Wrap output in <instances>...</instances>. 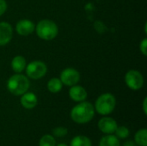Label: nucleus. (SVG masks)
Masks as SVG:
<instances>
[{"instance_id":"7","label":"nucleus","mask_w":147,"mask_h":146,"mask_svg":"<svg viewBox=\"0 0 147 146\" xmlns=\"http://www.w3.org/2000/svg\"><path fill=\"white\" fill-rule=\"evenodd\" d=\"M60 81L66 86H73L80 80V73L74 68H65L60 73Z\"/></svg>"},{"instance_id":"25","label":"nucleus","mask_w":147,"mask_h":146,"mask_svg":"<svg viewBox=\"0 0 147 146\" xmlns=\"http://www.w3.org/2000/svg\"><path fill=\"white\" fill-rule=\"evenodd\" d=\"M56 146H68L67 145H65V144H59L58 145Z\"/></svg>"},{"instance_id":"13","label":"nucleus","mask_w":147,"mask_h":146,"mask_svg":"<svg viewBox=\"0 0 147 146\" xmlns=\"http://www.w3.org/2000/svg\"><path fill=\"white\" fill-rule=\"evenodd\" d=\"M11 68L14 72L22 73L26 68V59L21 55L14 57L11 61Z\"/></svg>"},{"instance_id":"6","label":"nucleus","mask_w":147,"mask_h":146,"mask_svg":"<svg viewBox=\"0 0 147 146\" xmlns=\"http://www.w3.org/2000/svg\"><path fill=\"white\" fill-rule=\"evenodd\" d=\"M125 83L130 89L139 90L144 85V77L139 71L130 70L125 75Z\"/></svg>"},{"instance_id":"22","label":"nucleus","mask_w":147,"mask_h":146,"mask_svg":"<svg viewBox=\"0 0 147 146\" xmlns=\"http://www.w3.org/2000/svg\"><path fill=\"white\" fill-rule=\"evenodd\" d=\"M7 9V3L5 0H0V16L5 13Z\"/></svg>"},{"instance_id":"18","label":"nucleus","mask_w":147,"mask_h":146,"mask_svg":"<svg viewBox=\"0 0 147 146\" xmlns=\"http://www.w3.org/2000/svg\"><path fill=\"white\" fill-rule=\"evenodd\" d=\"M39 146H56V140L53 135L46 134L40 138Z\"/></svg>"},{"instance_id":"1","label":"nucleus","mask_w":147,"mask_h":146,"mask_svg":"<svg viewBox=\"0 0 147 146\" xmlns=\"http://www.w3.org/2000/svg\"><path fill=\"white\" fill-rule=\"evenodd\" d=\"M95 115L94 106L89 102H81L71 111V120L78 124H86L90 122Z\"/></svg>"},{"instance_id":"2","label":"nucleus","mask_w":147,"mask_h":146,"mask_svg":"<svg viewBox=\"0 0 147 146\" xmlns=\"http://www.w3.org/2000/svg\"><path fill=\"white\" fill-rule=\"evenodd\" d=\"M29 86L30 83L28 77L21 73H16L7 81V89L14 96L23 95L28 90Z\"/></svg>"},{"instance_id":"9","label":"nucleus","mask_w":147,"mask_h":146,"mask_svg":"<svg viewBox=\"0 0 147 146\" xmlns=\"http://www.w3.org/2000/svg\"><path fill=\"white\" fill-rule=\"evenodd\" d=\"M35 29V25L34 22L28 19H22L18 21L16 24V30L19 35L28 36L32 34Z\"/></svg>"},{"instance_id":"4","label":"nucleus","mask_w":147,"mask_h":146,"mask_svg":"<svg viewBox=\"0 0 147 146\" xmlns=\"http://www.w3.org/2000/svg\"><path fill=\"white\" fill-rule=\"evenodd\" d=\"M115 97L110 93H104L101 95L95 102V111L102 116L110 114L115 108Z\"/></svg>"},{"instance_id":"23","label":"nucleus","mask_w":147,"mask_h":146,"mask_svg":"<svg viewBox=\"0 0 147 146\" xmlns=\"http://www.w3.org/2000/svg\"><path fill=\"white\" fill-rule=\"evenodd\" d=\"M146 102H147V98L146 97L143 101V111H144V114H147V108H146Z\"/></svg>"},{"instance_id":"16","label":"nucleus","mask_w":147,"mask_h":146,"mask_svg":"<svg viewBox=\"0 0 147 146\" xmlns=\"http://www.w3.org/2000/svg\"><path fill=\"white\" fill-rule=\"evenodd\" d=\"M63 83L59 78L53 77L47 83V89L51 93H58L62 89Z\"/></svg>"},{"instance_id":"21","label":"nucleus","mask_w":147,"mask_h":146,"mask_svg":"<svg viewBox=\"0 0 147 146\" xmlns=\"http://www.w3.org/2000/svg\"><path fill=\"white\" fill-rule=\"evenodd\" d=\"M140 52H142V54L144 56H146L147 55V39L145 38L144 40H142V41L140 42Z\"/></svg>"},{"instance_id":"10","label":"nucleus","mask_w":147,"mask_h":146,"mask_svg":"<svg viewBox=\"0 0 147 146\" xmlns=\"http://www.w3.org/2000/svg\"><path fill=\"white\" fill-rule=\"evenodd\" d=\"M87 91L86 89L80 86V85H73V86H71V89H69V96L70 98L76 102H84L86 100L87 98Z\"/></svg>"},{"instance_id":"20","label":"nucleus","mask_w":147,"mask_h":146,"mask_svg":"<svg viewBox=\"0 0 147 146\" xmlns=\"http://www.w3.org/2000/svg\"><path fill=\"white\" fill-rule=\"evenodd\" d=\"M68 133V130L67 128L65 127H63V126H59V127H55L53 130V135L55 136V137H58V138H62V137H65L66 136Z\"/></svg>"},{"instance_id":"3","label":"nucleus","mask_w":147,"mask_h":146,"mask_svg":"<svg viewBox=\"0 0 147 146\" xmlns=\"http://www.w3.org/2000/svg\"><path fill=\"white\" fill-rule=\"evenodd\" d=\"M34 30L36 31L38 37L45 40H53L59 33L57 24L53 21L48 19L40 20L37 23Z\"/></svg>"},{"instance_id":"17","label":"nucleus","mask_w":147,"mask_h":146,"mask_svg":"<svg viewBox=\"0 0 147 146\" xmlns=\"http://www.w3.org/2000/svg\"><path fill=\"white\" fill-rule=\"evenodd\" d=\"M134 142L139 146H147V130L146 128L140 129L135 133Z\"/></svg>"},{"instance_id":"12","label":"nucleus","mask_w":147,"mask_h":146,"mask_svg":"<svg viewBox=\"0 0 147 146\" xmlns=\"http://www.w3.org/2000/svg\"><path fill=\"white\" fill-rule=\"evenodd\" d=\"M21 105L26 108V109H33L37 106L38 99L35 94L33 92H26L23 95H22L21 100H20Z\"/></svg>"},{"instance_id":"14","label":"nucleus","mask_w":147,"mask_h":146,"mask_svg":"<svg viewBox=\"0 0 147 146\" xmlns=\"http://www.w3.org/2000/svg\"><path fill=\"white\" fill-rule=\"evenodd\" d=\"M98 146H121V144L115 135L107 134L101 139Z\"/></svg>"},{"instance_id":"24","label":"nucleus","mask_w":147,"mask_h":146,"mask_svg":"<svg viewBox=\"0 0 147 146\" xmlns=\"http://www.w3.org/2000/svg\"><path fill=\"white\" fill-rule=\"evenodd\" d=\"M123 146H139L135 142H133V141H131V140H129V141H127V142H126L125 144H124V145Z\"/></svg>"},{"instance_id":"11","label":"nucleus","mask_w":147,"mask_h":146,"mask_svg":"<svg viewBox=\"0 0 147 146\" xmlns=\"http://www.w3.org/2000/svg\"><path fill=\"white\" fill-rule=\"evenodd\" d=\"M13 29L9 23L6 22H0V46L7 45L12 38Z\"/></svg>"},{"instance_id":"15","label":"nucleus","mask_w":147,"mask_h":146,"mask_svg":"<svg viewBox=\"0 0 147 146\" xmlns=\"http://www.w3.org/2000/svg\"><path fill=\"white\" fill-rule=\"evenodd\" d=\"M70 146H92V143L88 137L84 135H78L71 139Z\"/></svg>"},{"instance_id":"19","label":"nucleus","mask_w":147,"mask_h":146,"mask_svg":"<svg viewBox=\"0 0 147 146\" xmlns=\"http://www.w3.org/2000/svg\"><path fill=\"white\" fill-rule=\"evenodd\" d=\"M115 136L118 138V139H127L129 137L130 135V131L129 129L127 127V126H118L117 129L115 130Z\"/></svg>"},{"instance_id":"5","label":"nucleus","mask_w":147,"mask_h":146,"mask_svg":"<svg viewBox=\"0 0 147 146\" xmlns=\"http://www.w3.org/2000/svg\"><path fill=\"white\" fill-rule=\"evenodd\" d=\"M25 69L27 77L34 80L42 78L47 71V65L40 60H34L30 62L28 65H26Z\"/></svg>"},{"instance_id":"8","label":"nucleus","mask_w":147,"mask_h":146,"mask_svg":"<svg viewBox=\"0 0 147 146\" xmlns=\"http://www.w3.org/2000/svg\"><path fill=\"white\" fill-rule=\"evenodd\" d=\"M97 126L99 130L104 134H114L118 127L116 120L111 117H108L107 115L98 121Z\"/></svg>"}]
</instances>
